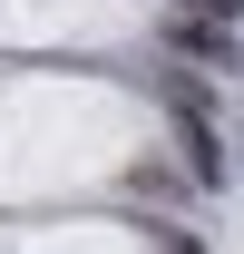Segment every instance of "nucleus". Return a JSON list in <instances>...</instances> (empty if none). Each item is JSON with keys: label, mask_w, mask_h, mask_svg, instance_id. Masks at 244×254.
<instances>
[{"label": "nucleus", "mask_w": 244, "mask_h": 254, "mask_svg": "<svg viewBox=\"0 0 244 254\" xmlns=\"http://www.w3.org/2000/svg\"><path fill=\"white\" fill-rule=\"evenodd\" d=\"M166 39H176L185 59H225V68H235V30H205V20H176Z\"/></svg>", "instance_id": "f257e3e1"}, {"label": "nucleus", "mask_w": 244, "mask_h": 254, "mask_svg": "<svg viewBox=\"0 0 244 254\" xmlns=\"http://www.w3.org/2000/svg\"><path fill=\"white\" fill-rule=\"evenodd\" d=\"M235 10L244 0H185V20H205V30H235Z\"/></svg>", "instance_id": "f03ea898"}]
</instances>
